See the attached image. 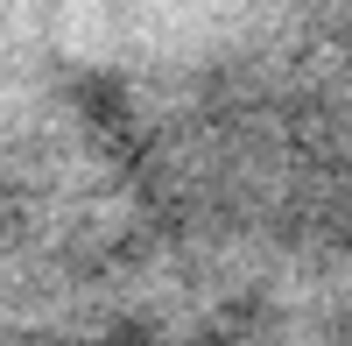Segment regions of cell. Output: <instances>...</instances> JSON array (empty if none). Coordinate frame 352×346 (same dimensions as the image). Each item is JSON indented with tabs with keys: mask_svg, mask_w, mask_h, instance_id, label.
<instances>
[{
	"mask_svg": "<svg viewBox=\"0 0 352 346\" xmlns=\"http://www.w3.org/2000/svg\"><path fill=\"white\" fill-rule=\"evenodd\" d=\"M71 106H78V121L99 128V134H127L134 128V85L120 71H78L71 78Z\"/></svg>",
	"mask_w": 352,
	"mask_h": 346,
	"instance_id": "1",
	"label": "cell"
},
{
	"mask_svg": "<svg viewBox=\"0 0 352 346\" xmlns=\"http://www.w3.org/2000/svg\"><path fill=\"white\" fill-rule=\"evenodd\" d=\"M14 346H56V339H43V332H36V339H14Z\"/></svg>",
	"mask_w": 352,
	"mask_h": 346,
	"instance_id": "3",
	"label": "cell"
},
{
	"mask_svg": "<svg viewBox=\"0 0 352 346\" xmlns=\"http://www.w3.org/2000/svg\"><path fill=\"white\" fill-rule=\"evenodd\" d=\"M106 346H162V332H155L148 318H120V325L106 332Z\"/></svg>",
	"mask_w": 352,
	"mask_h": 346,
	"instance_id": "2",
	"label": "cell"
}]
</instances>
